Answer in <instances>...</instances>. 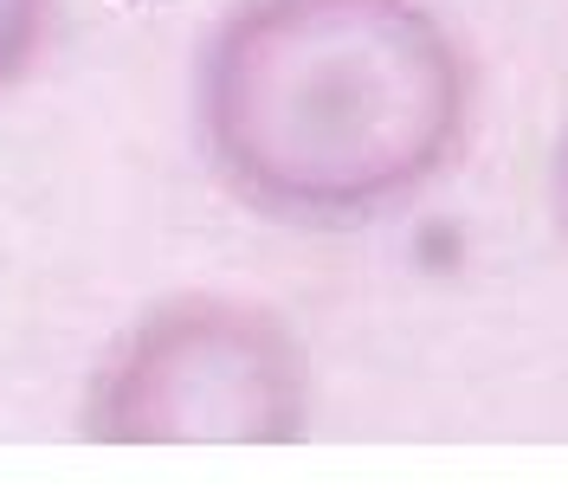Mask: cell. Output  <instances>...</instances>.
Masks as SVG:
<instances>
[{
    "instance_id": "4",
    "label": "cell",
    "mask_w": 568,
    "mask_h": 503,
    "mask_svg": "<svg viewBox=\"0 0 568 503\" xmlns=\"http://www.w3.org/2000/svg\"><path fill=\"white\" fill-rule=\"evenodd\" d=\"M549 201H556V219H562V239H568V130L556 143V168H549Z\"/></svg>"
},
{
    "instance_id": "3",
    "label": "cell",
    "mask_w": 568,
    "mask_h": 503,
    "mask_svg": "<svg viewBox=\"0 0 568 503\" xmlns=\"http://www.w3.org/2000/svg\"><path fill=\"white\" fill-rule=\"evenodd\" d=\"M52 20H59V0H0V97L33 78Z\"/></svg>"
},
{
    "instance_id": "1",
    "label": "cell",
    "mask_w": 568,
    "mask_h": 503,
    "mask_svg": "<svg viewBox=\"0 0 568 503\" xmlns=\"http://www.w3.org/2000/svg\"><path fill=\"white\" fill-rule=\"evenodd\" d=\"M485 110L439 0H226L194 45L207 175L291 233H362L459 175Z\"/></svg>"
},
{
    "instance_id": "2",
    "label": "cell",
    "mask_w": 568,
    "mask_h": 503,
    "mask_svg": "<svg viewBox=\"0 0 568 503\" xmlns=\"http://www.w3.org/2000/svg\"><path fill=\"white\" fill-rule=\"evenodd\" d=\"M78 427L98 445H291L311 427L304 336L258 297L175 290L110 342Z\"/></svg>"
}]
</instances>
